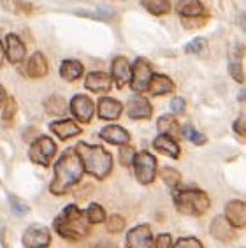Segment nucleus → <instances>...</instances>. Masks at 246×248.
<instances>
[{
    "label": "nucleus",
    "mask_w": 246,
    "mask_h": 248,
    "mask_svg": "<svg viewBox=\"0 0 246 248\" xmlns=\"http://www.w3.org/2000/svg\"><path fill=\"white\" fill-rule=\"evenodd\" d=\"M55 231L65 239H83L90 234V220L76 204H69L55 220Z\"/></svg>",
    "instance_id": "nucleus-2"
},
{
    "label": "nucleus",
    "mask_w": 246,
    "mask_h": 248,
    "mask_svg": "<svg viewBox=\"0 0 246 248\" xmlns=\"http://www.w3.org/2000/svg\"><path fill=\"white\" fill-rule=\"evenodd\" d=\"M51 243V232L46 225L33 224L23 234L25 248H47Z\"/></svg>",
    "instance_id": "nucleus-9"
},
{
    "label": "nucleus",
    "mask_w": 246,
    "mask_h": 248,
    "mask_svg": "<svg viewBox=\"0 0 246 248\" xmlns=\"http://www.w3.org/2000/svg\"><path fill=\"white\" fill-rule=\"evenodd\" d=\"M85 166L77 155L76 148H69L62 153L58 162L55 164V180L49 185V190L55 196H63L76 185L83 176Z\"/></svg>",
    "instance_id": "nucleus-1"
},
{
    "label": "nucleus",
    "mask_w": 246,
    "mask_h": 248,
    "mask_svg": "<svg viewBox=\"0 0 246 248\" xmlns=\"http://www.w3.org/2000/svg\"><path fill=\"white\" fill-rule=\"evenodd\" d=\"M60 76L65 81H76L83 76V63L77 60H63L60 65Z\"/></svg>",
    "instance_id": "nucleus-26"
},
{
    "label": "nucleus",
    "mask_w": 246,
    "mask_h": 248,
    "mask_svg": "<svg viewBox=\"0 0 246 248\" xmlns=\"http://www.w3.org/2000/svg\"><path fill=\"white\" fill-rule=\"evenodd\" d=\"M160 178H162V182L166 183L167 186H170V188H174V186L181 182V174L176 171V169H172V167H164V169H160Z\"/></svg>",
    "instance_id": "nucleus-30"
},
{
    "label": "nucleus",
    "mask_w": 246,
    "mask_h": 248,
    "mask_svg": "<svg viewBox=\"0 0 246 248\" xmlns=\"http://www.w3.org/2000/svg\"><path fill=\"white\" fill-rule=\"evenodd\" d=\"M174 90V83L169 76H164V74H153L150 86H148V92L152 95H167Z\"/></svg>",
    "instance_id": "nucleus-24"
},
{
    "label": "nucleus",
    "mask_w": 246,
    "mask_h": 248,
    "mask_svg": "<svg viewBox=\"0 0 246 248\" xmlns=\"http://www.w3.org/2000/svg\"><path fill=\"white\" fill-rule=\"evenodd\" d=\"M25 55H27V49H25L23 41L16 33L5 35V57H7V60L11 63H21Z\"/></svg>",
    "instance_id": "nucleus-14"
},
{
    "label": "nucleus",
    "mask_w": 246,
    "mask_h": 248,
    "mask_svg": "<svg viewBox=\"0 0 246 248\" xmlns=\"http://www.w3.org/2000/svg\"><path fill=\"white\" fill-rule=\"evenodd\" d=\"M141 4L148 13H152V15H155V16L167 15L170 11L169 0H141Z\"/></svg>",
    "instance_id": "nucleus-28"
},
{
    "label": "nucleus",
    "mask_w": 246,
    "mask_h": 248,
    "mask_svg": "<svg viewBox=\"0 0 246 248\" xmlns=\"http://www.w3.org/2000/svg\"><path fill=\"white\" fill-rule=\"evenodd\" d=\"M246 55V46L243 43H234L229 46V74L236 83H243L245 69H243V58Z\"/></svg>",
    "instance_id": "nucleus-8"
},
{
    "label": "nucleus",
    "mask_w": 246,
    "mask_h": 248,
    "mask_svg": "<svg viewBox=\"0 0 246 248\" xmlns=\"http://www.w3.org/2000/svg\"><path fill=\"white\" fill-rule=\"evenodd\" d=\"M134 171H136V178L142 185L152 183L156 176V158L148 152L138 153L134 160Z\"/></svg>",
    "instance_id": "nucleus-7"
},
{
    "label": "nucleus",
    "mask_w": 246,
    "mask_h": 248,
    "mask_svg": "<svg viewBox=\"0 0 246 248\" xmlns=\"http://www.w3.org/2000/svg\"><path fill=\"white\" fill-rule=\"evenodd\" d=\"M47 71H49V67H47L46 57L41 51H35L27 62V74L33 79H41L46 76Z\"/></svg>",
    "instance_id": "nucleus-21"
},
{
    "label": "nucleus",
    "mask_w": 246,
    "mask_h": 248,
    "mask_svg": "<svg viewBox=\"0 0 246 248\" xmlns=\"http://www.w3.org/2000/svg\"><path fill=\"white\" fill-rule=\"evenodd\" d=\"M44 108H46L47 115H53V116H63L67 113V102L60 95H51L49 99H46Z\"/></svg>",
    "instance_id": "nucleus-27"
},
{
    "label": "nucleus",
    "mask_w": 246,
    "mask_h": 248,
    "mask_svg": "<svg viewBox=\"0 0 246 248\" xmlns=\"http://www.w3.org/2000/svg\"><path fill=\"white\" fill-rule=\"evenodd\" d=\"M153 78L152 71V63L148 62L146 58H136V62L132 65V78H130V85H132V90L136 93H142V92L148 90L150 81Z\"/></svg>",
    "instance_id": "nucleus-6"
},
{
    "label": "nucleus",
    "mask_w": 246,
    "mask_h": 248,
    "mask_svg": "<svg viewBox=\"0 0 246 248\" xmlns=\"http://www.w3.org/2000/svg\"><path fill=\"white\" fill-rule=\"evenodd\" d=\"M7 102V93H5V88L2 85H0V108Z\"/></svg>",
    "instance_id": "nucleus-41"
},
{
    "label": "nucleus",
    "mask_w": 246,
    "mask_h": 248,
    "mask_svg": "<svg viewBox=\"0 0 246 248\" xmlns=\"http://www.w3.org/2000/svg\"><path fill=\"white\" fill-rule=\"evenodd\" d=\"M153 148L170 158L180 157V144L176 143V139L170 138V136H164V134L156 136L155 141H153Z\"/></svg>",
    "instance_id": "nucleus-23"
},
{
    "label": "nucleus",
    "mask_w": 246,
    "mask_h": 248,
    "mask_svg": "<svg viewBox=\"0 0 246 248\" xmlns=\"http://www.w3.org/2000/svg\"><path fill=\"white\" fill-rule=\"evenodd\" d=\"M181 134H183L184 139H188L190 143L197 144V146H200V144L206 143V136H204V134H200L192 124H184L183 129H181Z\"/></svg>",
    "instance_id": "nucleus-29"
},
{
    "label": "nucleus",
    "mask_w": 246,
    "mask_h": 248,
    "mask_svg": "<svg viewBox=\"0 0 246 248\" xmlns=\"http://www.w3.org/2000/svg\"><path fill=\"white\" fill-rule=\"evenodd\" d=\"M49 129L55 136L65 141V139H71L74 136H79L81 134V127L74 122V120H58V122H53L49 125Z\"/></svg>",
    "instance_id": "nucleus-20"
},
{
    "label": "nucleus",
    "mask_w": 246,
    "mask_h": 248,
    "mask_svg": "<svg viewBox=\"0 0 246 248\" xmlns=\"http://www.w3.org/2000/svg\"><path fill=\"white\" fill-rule=\"evenodd\" d=\"M156 129H158L160 134H164V136H170V138H174V139L181 134L180 124H178V120H176L172 115L160 116L158 122H156Z\"/></svg>",
    "instance_id": "nucleus-25"
},
{
    "label": "nucleus",
    "mask_w": 246,
    "mask_h": 248,
    "mask_svg": "<svg viewBox=\"0 0 246 248\" xmlns=\"http://www.w3.org/2000/svg\"><path fill=\"white\" fill-rule=\"evenodd\" d=\"M184 108H186V104H184L183 97H174V99L170 100V109H172L174 115H183Z\"/></svg>",
    "instance_id": "nucleus-39"
},
{
    "label": "nucleus",
    "mask_w": 246,
    "mask_h": 248,
    "mask_svg": "<svg viewBox=\"0 0 246 248\" xmlns=\"http://www.w3.org/2000/svg\"><path fill=\"white\" fill-rule=\"evenodd\" d=\"M206 48H208V41L204 37H195L184 46V51L190 55H199V53L206 51Z\"/></svg>",
    "instance_id": "nucleus-32"
},
{
    "label": "nucleus",
    "mask_w": 246,
    "mask_h": 248,
    "mask_svg": "<svg viewBox=\"0 0 246 248\" xmlns=\"http://www.w3.org/2000/svg\"><path fill=\"white\" fill-rule=\"evenodd\" d=\"M136 155H138V153L134 152V148H130V146H123V148L120 150V162H122L125 167L132 166L134 160H136Z\"/></svg>",
    "instance_id": "nucleus-36"
},
{
    "label": "nucleus",
    "mask_w": 246,
    "mask_h": 248,
    "mask_svg": "<svg viewBox=\"0 0 246 248\" xmlns=\"http://www.w3.org/2000/svg\"><path fill=\"white\" fill-rule=\"evenodd\" d=\"M170 234H160L158 238H156V243L155 248H170Z\"/></svg>",
    "instance_id": "nucleus-40"
},
{
    "label": "nucleus",
    "mask_w": 246,
    "mask_h": 248,
    "mask_svg": "<svg viewBox=\"0 0 246 248\" xmlns=\"http://www.w3.org/2000/svg\"><path fill=\"white\" fill-rule=\"evenodd\" d=\"M123 106L120 100L113 99V97H100L99 104H97V113L99 118L102 120H118L122 116Z\"/></svg>",
    "instance_id": "nucleus-16"
},
{
    "label": "nucleus",
    "mask_w": 246,
    "mask_h": 248,
    "mask_svg": "<svg viewBox=\"0 0 246 248\" xmlns=\"http://www.w3.org/2000/svg\"><path fill=\"white\" fill-rule=\"evenodd\" d=\"M209 232L215 239L218 241H231L234 238V225L229 222L225 217H216L211 222V227H209Z\"/></svg>",
    "instance_id": "nucleus-19"
},
{
    "label": "nucleus",
    "mask_w": 246,
    "mask_h": 248,
    "mask_svg": "<svg viewBox=\"0 0 246 248\" xmlns=\"http://www.w3.org/2000/svg\"><path fill=\"white\" fill-rule=\"evenodd\" d=\"M232 130L236 134L237 138L246 141V111H243L241 115L237 116V120L232 124Z\"/></svg>",
    "instance_id": "nucleus-34"
},
{
    "label": "nucleus",
    "mask_w": 246,
    "mask_h": 248,
    "mask_svg": "<svg viewBox=\"0 0 246 248\" xmlns=\"http://www.w3.org/2000/svg\"><path fill=\"white\" fill-rule=\"evenodd\" d=\"M77 155L83 160L85 171L92 174L97 180H104L113 169V157L108 150L97 144H86V143H77L76 146Z\"/></svg>",
    "instance_id": "nucleus-3"
},
{
    "label": "nucleus",
    "mask_w": 246,
    "mask_h": 248,
    "mask_svg": "<svg viewBox=\"0 0 246 248\" xmlns=\"http://www.w3.org/2000/svg\"><path fill=\"white\" fill-rule=\"evenodd\" d=\"M153 247V234L150 225L142 224L134 227L127 234V248H152Z\"/></svg>",
    "instance_id": "nucleus-11"
},
{
    "label": "nucleus",
    "mask_w": 246,
    "mask_h": 248,
    "mask_svg": "<svg viewBox=\"0 0 246 248\" xmlns=\"http://www.w3.org/2000/svg\"><path fill=\"white\" fill-rule=\"evenodd\" d=\"M100 138L111 144L125 146L130 141V134L123 129V127H120V125H108V127H104V129L100 130Z\"/></svg>",
    "instance_id": "nucleus-22"
},
{
    "label": "nucleus",
    "mask_w": 246,
    "mask_h": 248,
    "mask_svg": "<svg viewBox=\"0 0 246 248\" xmlns=\"http://www.w3.org/2000/svg\"><path fill=\"white\" fill-rule=\"evenodd\" d=\"M127 113L132 120H148L152 118L153 108L150 104V100L142 95H134L132 99L128 100Z\"/></svg>",
    "instance_id": "nucleus-12"
},
{
    "label": "nucleus",
    "mask_w": 246,
    "mask_h": 248,
    "mask_svg": "<svg viewBox=\"0 0 246 248\" xmlns=\"http://www.w3.org/2000/svg\"><path fill=\"white\" fill-rule=\"evenodd\" d=\"M55 153H57V144H55V141H53L51 138H47V136H39L32 143V146H30L29 157L33 164L47 167L51 164Z\"/></svg>",
    "instance_id": "nucleus-5"
},
{
    "label": "nucleus",
    "mask_w": 246,
    "mask_h": 248,
    "mask_svg": "<svg viewBox=\"0 0 246 248\" xmlns=\"http://www.w3.org/2000/svg\"><path fill=\"white\" fill-rule=\"evenodd\" d=\"M86 217H88V220H90V224H100V222H104L106 220V211L100 204L93 202V204L88 206Z\"/></svg>",
    "instance_id": "nucleus-31"
},
{
    "label": "nucleus",
    "mask_w": 246,
    "mask_h": 248,
    "mask_svg": "<svg viewBox=\"0 0 246 248\" xmlns=\"http://www.w3.org/2000/svg\"><path fill=\"white\" fill-rule=\"evenodd\" d=\"M16 100L13 99V97H9L7 99V102H5V108H4V115H2V118L5 120V122H11L13 120V116L16 115Z\"/></svg>",
    "instance_id": "nucleus-38"
},
{
    "label": "nucleus",
    "mask_w": 246,
    "mask_h": 248,
    "mask_svg": "<svg viewBox=\"0 0 246 248\" xmlns=\"http://www.w3.org/2000/svg\"><path fill=\"white\" fill-rule=\"evenodd\" d=\"M71 113L74 115V118L77 122H83V124H90L92 118H93L95 113V106L93 100L90 99L88 95H76L72 97L71 100Z\"/></svg>",
    "instance_id": "nucleus-10"
},
{
    "label": "nucleus",
    "mask_w": 246,
    "mask_h": 248,
    "mask_svg": "<svg viewBox=\"0 0 246 248\" xmlns=\"http://www.w3.org/2000/svg\"><path fill=\"white\" fill-rule=\"evenodd\" d=\"M111 83H113V78L102 71L90 72L85 79V86L93 93H108L111 90Z\"/></svg>",
    "instance_id": "nucleus-15"
},
{
    "label": "nucleus",
    "mask_w": 246,
    "mask_h": 248,
    "mask_svg": "<svg viewBox=\"0 0 246 248\" xmlns=\"http://www.w3.org/2000/svg\"><path fill=\"white\" fill-rule=\"evenodd\" d=\"M108 248H114V245H108Z\"/></svg>",
    "instance_id": "nucleus-43"
},
{
    "label": "nucleus",
    "mask_w": 246,
    "mask_h": 248,
    "mask_svg": "<svg viewBox=\"0 0 246 248\" xmlns=\"http://www.w3.org/2000/svg\"><path fill=\"white\" fill-rule=\"evenodd\" d=\"M9 202H11V210H13V213L15 215H27L30 211V208L27 206V202H25L23 199H19V197L13 196V194H9Z\"/></svg>",
    "instance_id": "nucleus-33"
},
{
    "label": "nucleus",
    "mask_w": 246,
    "mask_h": 248,
    "mask_svg": "<svg viewBox=\"0 0 246 248\" xmlns=\"http://www.w3.org/2000/svg\"><path fill=\"white\" fill-rule=\"evenodd\" d=\"M111 78L116 83L118 88H123L130 81L132 78V67L128 63V60L125 57H116L113 60V67H111Z\"/></svg>",
    "instance_id": "nucleus-13"
},
{
    "label": "nucleus",
    "mask_w": 246,
    "mask_h": 248,
    "mask_svg": "<svg viewBox=\"0 0 246 248\" xmlns=\"http://www.w3.org/2000/svg\"><path fill=\"white\" fill-rule=\"evenodd\" d=\"M174 204L176 210L183 215L199 217L209 210V197L206 192L199 188H186V190L174 192Z\"/></svg>",
    "instance_id": "nucleus-4"
},
{
    "label": "nucleus",
    "mask_w": 246,
    "mask_h": 248,
    "mask_svg": "<svg viewBox=\"0 0 246 248\" xmlns=\"http://www.w3.org/2000/svg\"><path fill=\"white\" fill-rule=\"evenodd\" d=\"M4 60H5V49H4V44L0 43V67L4 65Z\"/></svg>",
    "instance_id": "nucleus-42"
},
{
    "label": "nucleus",
    "mask_w": 246,
    "mask_h": 248,
    "mask_svg": "<svg viewBox=\"0 0 246 248\" xmlns=\"http://www.w3.org/2000/svg\"><path fill=\"white\" fill-rule=\"evenodd\" d=\"M176 13L181 18H200L202 19L206 16V7L202 5V2L199 0H178L176 4Z\"/></svg>",
    "instance_id": "nucleus-17"
},
{
    "label": "nucleus",
    "mask_w": 246,
    "mask_h": 248,
    "mask_svg": "<svg viewBox=\"0 0 246 248\" xmlns=\"http://www.w3.org/2000/svg\"><path fill=\"white\" fill-rule=\"evenodd\" d=\"M108 231L109 232H122L123 229H125V218L120 215H113L109 217L108 220Z\"/></svg>",
    "instance_id": "nucleus-35"
},
{
    "label": "nucleus",
    "mask_w": 246,
    "mask_h": 248,
    "mask_svg": "<svg viewBox=\"0 0 246 248\" xmlns=\"http://www.w3.org/2000/svg\"><path fill=\"white\" fill-rule=\"evenodd\" d=\"M225 218L234 227H245L246 225V202L243 201H231L225 206Z\"/></svg>",
    "instance_id": "nucleus-18"
},
{
    "label": "nucleus",
    "mask_w": 246,
    "mask_h": 248,
    "mask_svg": "<svg viewBox=\"0 0 246 248\" xmlns=\"http://www.w3.org/2000/svg\"><path fill=\"white\" fill-rule=\"evenodd\" d=\"M174 248H204L197 238H180L176 241Z\"/></svg>",
    "instance_id": "nucleus-37"
}]
</instances>
